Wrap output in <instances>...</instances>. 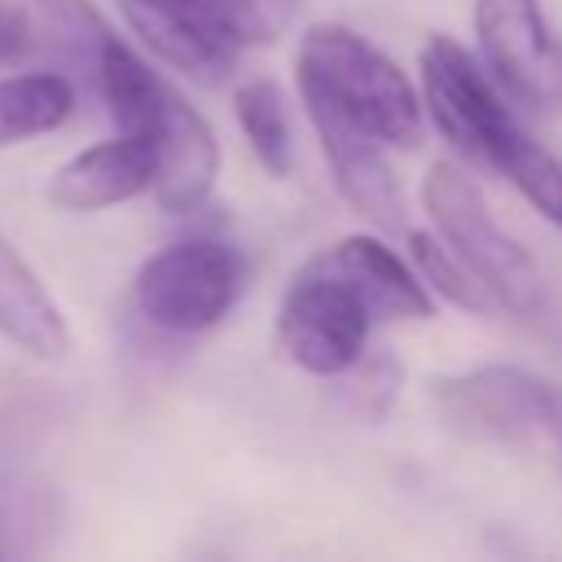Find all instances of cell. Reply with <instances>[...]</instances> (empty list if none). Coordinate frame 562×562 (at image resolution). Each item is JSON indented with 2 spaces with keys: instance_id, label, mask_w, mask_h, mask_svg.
<instances>
[{
  "instance_id": "6da1fadb",
  "label": "cell",
  "mask_w": 562,
  "mask_h": 562,
  "mask_svg": "<svg viewBox=\"0 0 562 562\" xmlns=\"http://www.w3.org/2000/svg\"><path fill=\"white\" fill-rule=\"evenodd\" d=\"M422 110L443 132V140L509 180L549 224L562 228V158L544 149L514 114L509 97L483 70V61L452 35L435 31L422 44Z\"/></svg>"
},
{
  "instance_id": "7a4b0ae2",
  "label": "cell",
  "mask_w": 562,
  "mask_h": 562,
  "mask_svg": "<svg viewBox=\"0 0 562 562\" xmlns=\"http://www.w3.org/2000/svg\"><path fill=\"white\" fill-rule=\"evenodd\" d=\"M299 97L334 110L386 149L422 145V92L369 35L342 22H316L299 40L294 57Z\"/></svg>"
},
{
  "instance_id": "3957f363",
  "label": "cell",
  "mask_w": 562,
  "mask_h": 562,
  "mask_svg": "<svg viewBox=\"0 0 562 562\" xmlns=\"http://www.w3.org/2000/svg\"><path fill=\"white\" fill-rule=\"evenodd\" d=\"M422 206L430 215L435 237L483 285L492 307H505L518 321H531L540 334L562 329V316L553 307V294H549V281H544L540 263L487 211L479 184L457 162H430V171L422 180Z\"/></svg>"
},
{
  "instance_id": "277c9868",
  "label": "cell",
  "mask_w": 562,
  "mask_h": 562,
  "mask_svg": "<svg viewBox=\"0 0 562 562\" xmlns=\"http://www.w3.org/2000/svg\"><path fill=\"white\" fill-rule=\"evenodd\" d=\"M435 422L470 443H518L549 435L562 448V386L522 364H474L426 382Z\"/></svg>"
},
{
  "instance_id": "5b68a950",
  "label": "cell",
  "mask_w": 562,
  "mask_h": 562,
  "mask_svg": "<svg viewBox=\"0 0 562 562\" xmlns=\"http://www.w3.org/2000/svg\"><path fill=\"white\" fill-rule=\"evenodd\" d=\"M246 277L250 268L233 241L184 237L145 259L136 272V307L167 334H202L237 307Z\"/></svg>"
},
{
  "instance_id": "8992f818",
  "label": "cell",
  "mask_w": 562,
  "mask_h": 562,
  "mask_svg": "<svg viewBox=\"0 0 562 562\" xmlns=\"http://www.w3.org/2000/svg\"><path fill=\"white\" fill-rule=\"evenodd\" d=\"M373 312L356 294V285L312 255L285 285L277 307L281 351L312 378H342L369 347Z\"/></svg>"
},
{
  "instance_id": "52a82bcc",
  "label": "cell",
  "mask_w": 562,
  "mask_h": 562,
  "mask_svg": "<svg viewBox=\"0 0 562 562\" xmlns=\"http://www.w3.org/2000/svg\"><path fill=\"white\" fill-rule=\"evenodd\" d=\"M479 61L496 88L536 114H562V35L540 0H474Z\"/></svg>"
},
{
  "instance_id": "ba28073f",
  "label": "cell",
  "mask_w": 562,
  "mask_h": 562,
  "mask_svg": "<svg viewBox=\"0 0 562 562\" xmlns=\"http://www.w3.org/2000/svg\"><path fill=\"white\" fill-rule=\"evenodd\" d=\"M132 31L180 75L220 83L250 48L233 0H123Z\"/></svg>"
},
{
  "instance_id": "9c48e42d",
  "label": "cell",
  "mask_w": 562,
  "mask_h": 562,
  "mask_svg": "<svg viewBox=\"0 0 562 562\" xmlns=\"http://www.w3.org/2000/svg\"><path fill=\"white\" fill-rule=\"evenodd\" d=\"M140 140L154 154V180H149L154 202L176 215L202 206L215 184V171H220V140H215L211 123L184 101V92L162 83V97H158Z\"/></svg>"
},
{
  "instance_id": "30bf717a",
  "label": "cell",
  "mask_w": 562,
  "mask_h": 562,
  "mask_svg": "<svg viewBox=\"0 0 562 562\" xmlns=\"http://www.w3.org/2000/svg\"><path fill=\"white\" fill-rule=\"evenodd\" d=\"M303 110L316 127L321 154L329 162V176H334V189L342 193V202L373 228H400L404 193L386 162V145H378L373 136H364L360 127H351L347 119H338L334 110H325L316 101H303Z\"/></svg>"
},
{
  "instance_id": "8fae6325",
  "label": "cell",
  "mask_w": 562,
  "mask_h": 562,
  "mask_svg": "<svg viewBox=\"0 0 562 562\" xmlns=\"http://www.w3.org/2000/svg\"><path fill=\"white\" fill-rule=\"evenodd\" d=\"M321 259L334 263L356 285L373 321H430L435 316V299L422 285V277L373 233H347L329 241Z\"/></svg>"
},
{
  "instance_id": "7c38bea8",
  "label": "cell",
  "mask_w": 562,
  "mask_h": 562,
  "mask_svg": "<svg viewBox=\"0 0 562 562\" xmlns=\"http://www.w3.org/2000/svg\"><path fill=\"white\" fill-rule=\"evenodd\" d=\"M0 13L22 31L26 57L40 53L83 79H97L101 48L114 31L88 0H0Z\"/></svg>"
},
{
  "instance_id": "4fadbf2b",
  "label": "cell",
  "mask_w": 562,
  "mask_h": 562,
  "mask_svg": "<svg viewBox=\"0 0 562 562\" xmlns=\"http://www.w3.org/2000/svg\"><path fill=\"white\" fill-rule=\"evenodd\" d=\"M154 180V154L136 136L101 140L83 154H75L48 184V198L66 211H101L114 202H127L145 193Z\"/></svg>"
},
{
  "instance_id": "5bb4252c",
  "label": "cell",
  "mask_w": 562,
  "mask_h": 562,
  "mask_svg": "<svg viewBox=\"0 0 562 562\" xmlns=\"http://www.w3.org/2000/svg\"><path fill=\"white\" fill-rule=\"evenodd\" d=\"M0 334L22 351H31L35 360H61L70 351V329L57 303L4 237H0Z\"/></svg>"
},
{
  "instance_id": "9a60e30c",
  "label": "cell",
  "mask_w": 562,
  "mask_h": 562,
  "mask_svg": "<svg viewBox=\"0 0 562 562\" xmlns=\"http://www.w3.org/2000/svg\"><path fill=\"white\" fill-rule=\"evenodd\" d=\"M233 114H237V127H241L250 154L259 158V167L277 180L290 176L294 171V123H290L281 83L268 75H250L233 92Z\"/></svg>"
},
{
  "instance_id": "2e32d148",
  "label": "cell",
  "mask_w": 562,
  "mask_h": 562,
  "mask_svg": "<svg viewBox=\"0 0 562 562\" xmlns=\"http://www.w3.org/2000/svg\"><path fill=\"white\" fill-rule=\"evenodd\" d=\"M70 110H75V88L57 70L0 79V145L53 132L70 119Z\"/></svg>"
},
{
  "instance_id": "e0dca14e",
  "label": "cell",
  "mask_w": 562,
  "mask_h": 562,
  "mask_svg": "<svg viewBox=\"0 0 562 562\" xmlns=\"http://www.w3.org/2000/svg\"><path fill=\"white\" fill-rule=\"evenodd\" d=\"M408 255H413V272L422 277V285L430 294H439V299H448L452 307H465V312H487L492 307L483 285L461 268V259L435 233H408Z\"/></svg>"
},
{
  "instance_id": "ac0fdd59",
  "label": "cell",
  "mask_w": 562,
  "mask_h": 562,
  "mask_svg": "<svg viewBox=\"0 0 562 562\" xmlns=\"http://www.w3.org/2000/svg\"><path fill=\"white\" fill-rule=\"evenodd\" d=\"M342 378H351V408L364 413L369 422L386 417L391 404L400 400V386H404V364L391 356V351H378V356H360Z\"/></svg>"
},
{
  "instance_id": "d6986e66",
  "label": "cell",
  "mask_w": 562,
  "mask_h": 562,
  "mask_svg": "<svg viewBox=\"0 0 562 562\" xmlns=\"http://www.w3.org/2000/svg\"><path fill=\"white\" fill-rule=\"evenodd\" d=\"M233 4H237V18H241L250 48L281 40L294 26V18L303 13V0H233Z\"/></svg>"
},
{
  "instance_id": "ffe728a7",
  "label": "cell",
  "mask_w": 562,
  "mask_h": 562,
  "mask_svg": "<svg viewBox=\"0 0 562 562\" xmlns=\"http://www.w3.org/2000/svg\"><path fill=\"white\" fill-rule=\"evenodd\" d=\"M13 518H18V492H13L9 474L0 470V558L13 553Z\"/></svg>"
},
{
  "instance_id": "44dd1931",
  "label": "cell",
  "mask_w": 562,
  "mask_h": 562,
  "mask_svg": "<svg viewBox=\"0 0 562 562\" xmlns=\"http://www.w3.org/2000/svg\"><path fill=\"white\" fill-rule=\"evenodd\" d=\"M18 57H26V40H22V31L0 13V66H9V61H18Z\"/></svg>"
}]
</instances>
